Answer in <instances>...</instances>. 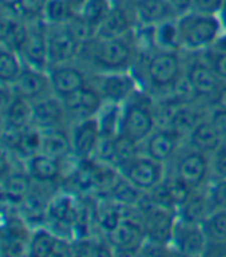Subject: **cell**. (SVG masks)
<instances>
[{
	"instance_id": "cell-1",
	"label": "cell",
	"mask_w": 226,
	"mask_h": 257,
	"mask_svg": "<svg viewBox=\"0 0 226 257\" xmlns=\"http://www.w3.org/2000/svg\"><path fill=\"white\" fill-rule=\"evenodd\" d=\"M138 44L135 31L120 38H93L79 48L78 61L90 73L130 71L138 59Z\"/></svg>"
},
{
	"instance_id": "cell-2",
	"label": "cell",
	"mask_w": 226,
	"mask_h": 257,
	"mask_svg": "<svg viewBox=\"0 0 226 257\" xmlns=\"http://www.w3.org/2000/svg\"><path fill=\"white\" fill-rule=\"evenodd\" d=\"M141 87L155 98L166 96L184 75V53L178 50H154L138 54L132 68Z\"/></svg>"
},
{
	"instance_id": "cell-3",
	"label": "cell",
	"mask_w": 226,
	"mask_h": 257,
	"mask_svg": "<svg viewBox=\"0 0 226 257\" xmlns=\"http://www.w3.org/2000/svg\"><path fill=\"white\" fill-rule=\"evenodd\" d=\"M178 42L183 53H200L215 45L223 25L218 16L189 11L177 17Z\"/></svg>"
},
{
	"instance_id": "cell-4",
	"label": "cell",
	"mask_w": 226,
	"mask_h": 257,
	"mask_svg": "<svg viewBox=\"0 0 226 257\" xmlns=\"http://www.w3.org/2000/svg\"><path fill=\"white\" fill-rule=\"evenodd\" d=\"M158 125L155 96L150 91L140 88L129 101L121 105L120 134L143 143Z\"/></svg>"
},
{
	"instance_id": "cell-5",
	"label": "cell",
	"mask_w": 226,
	"mask_h": 257,
	"mask_svg": "<svg viewBox=\"0 0 226 257\" xmlns=\"http://www.w3.org/2000/svg\"><path fill=\"white\" fill-rule=\"evenodd\" d=\"M138 211L146 231V243L171 251V237L177 222V211L157 203L147 194L138 203Z\"/></svg>"
},
{
	"instance_id": "cell-6",
	"label": "cell",
	"mask_w": 226,
	"mask_h": 257,
	"mask_svg": "<svg viewBox=\"0 0 226 257\" xmlns=\"http://www.w3.org/2000/svg\"><path fill=\"white\" fill-rule=\"evenodd\" d=\"M111 252L140 254L146 243V231L137 206H127L123 218L111 232L104 235Z\"/></svg>"
},
{
	"instance_id": "cell-7",
	"label": "cell",
	"mask_w": 226,
	"mask_h": 257,
	"mask_svg": "<svg viewBox=\"0 0 226 257\" xmlns=\"http://www.w3.org/2000/svg\"><path fill=\"white\" fill-rule=\"evenodd\" d=\"M167 168L192 189H203L212 180L211 155L195 151L186 144H183V148Z\"/></svg>"
},
{
	"instance_id": "cell-8",
	"label": "cell",
	"mask_w": 226,
	"mask_h": 257,
	"mask_svg": "<svg viewBox=\"0 0 226 257\" xmlns=\"http://www.w3.org/2000/svg\"><path fill=\"white\" fill-rule=\"evenodd\" d=\"M90 84L102 96L105 104L123 105L134 96L141 87L134 71H108V73H90Z\"/></svg>"
},
{
	"instance_id": "cell-9",
	"label": "cell",
	"mask_w": 226,
	"mask_h": 257,
	"mask_svg": "<svg viewBox=\"0 0 226 257\" xmlns=\"http://www.w3.org/2000/svg\"><path fill=\"white\" fill-rule=\"evenodd\" d=\"M184 76L192 85L198 99L209 105L224 82L206 64L200 53H184Z\"/></svg>"
},
{
	"instance_id": "cell-10",
	"label": "cell",
	"mask_w": 226,
	"mask_h": 257,
	"mask_svg": "<svg viewBox=\"0 0 226 257\" xmlns=\"http://www.w3.org/2000/svg\"><path fill=\"white\" fill-rule=\"evenodd\" d=\"M167 171V164L160 163L141 152L132 161H129L124 168H121L120 174L141 192L150 194L164 180Z\"/></svg>"
},
{
	"instance_id": "cell-11",
	"label": "cell",
	"mask_w": 226,
	"mask_h": 257,
	"mask_svg": "<svg viewBox=\"0 0 226 257\" xmlns=\"http://www.w3.org/2000/svg\"><path fill=\"white\" fill-rule=\"evenodd\" d=\"M184 144V137L169 125H157L141 143V152L160 163L171 164Z\"/></svg>"
},
{
	"instance_id": "cell-12",
	"label": "cell",
	"mask_w": 226,
	"mask_h": 257,
	"mask_svg": "<svg viewBox=\"0 0 226 257\" xmlns=\"http://www.w3.org/2000/svg\"><path fill=\"white\" fill-rule=\"evenodd\" d=\"M48 76L53 93L61 99L76 93L90 82V71L79 61L51 65L48 68Z\"/></svg>"
},
{
	"instance_id": "cell-13",
	"label": "cell",
	"mask_w": 226,
	"mask_h": 257,
	"mask_svg": "<svg viewBox=\"0 0 226 257\" xmlns=\"http://www.w3.org/2000/svg\"><path fill=\"white\" fill-rule=\"evenodd\" d=\"M138 27L134 0H111V7L99 24L96 36L98 38L110 39L126 36L135 31Z\"/></svg>"
},
{
	"instance_id": "cell-14",
	"label": "cell",
	"mask_w": 226,
	"mask_h": 257,
	"mask_svg": "<svg viewBox=\"0 0 226 257\" xmlns=\"http://www.w3.org/2000/svg\"><path fill=\"white\" fill-rule=\"evenodd\" d=\"M169 246H171V251L180 255L197 257L206 254L208 237H206L201 223H192L177 218L171 237V245Z\"/></svg>"
},
{
	"instance_id": "cell-15",
	"label": "cell",
	"mask_w": 226,
	"mask_h": 257,
	"mask_svg": "<svg viewBox=\"0 0 226 257\" xmlns=\"http://www.w3.org/2000/svg\"><path fill=\"white\" fill-rule=\"evenodd\" d=\"M73 254V240L56 234L47 225L31 228L27 255L33 257H53Z\"/></svg>"
},
{
	"instance_id": "cell-16",
	"label": "cell",
	"mask_w": 226,
	"mask_h": 257,
	"mask_svg": "<svg viewBox=\"0 0 226 257\" xmlns=\"http://www.w3.org/2000/svg\"><path fill=\"white\" fill-rule=\"evenodd\" d=\"M70 141L73 157L78 160H93L101 141L98 116L70 124Z\"/></svg>"
},
{
	"instance_id": "cell-17",
	"label": "cell",
	"mask_w": 226,
	"mask_h": 257,
	"mask_svg": "<svg viewBox=\"0 0 226 257\" xmlns=\"http://www.w3.org/2000/svg\"><path fill=\"white\" fill-rule=\"evenodd\" d=\"M62 102L70 124L98 116L105 104L99 91L90 82L76 93L64 98Z\"/></svg>"
},
{
	"instance_id": "cell-18",
	"label": "cell",
	"mask_w": 226,
	"mask_h": 257,
	"mask_svg": "<svg viewBox=\"0 0 226 257\" xmlns=\"http://www.w3.org/2000/svg\"><path fill=\"white\" fill-rule=\"evenodd\" d=\"M47 42H48L50 67L78 61L81 44L71 34L67 25L47 24Z\"/></svg>"
},
{
	"instance_id": "cell-19",
	"label": "cell",
	"mask_w": 226,
	"mask_h": 257,
	"mask_svg": "<svg viewBox=\"0 0 226 257\" xmlns=\"http://www.w3.org/2000/svg\"><path fill=\"white\" fill-rule=\"evenodd\" d=\"M24 65L48 71L50 58H48V42H47V24L44 21L30 24L28 38L19 50Z\"/></svg>"
},
{
	"instance_id": "cell-20",
	"label": "cell",
	"mask_w": 226,
	"mask_h": 257,
	"mask_svg": "<svg viewBox=\"0 0 226 257\" xmlns=\"http://www.w3.org/2000/svg\"><path fill=\"white\" fill-rule=\"evenodd\" d=\"M67 160H58L44 152H37L28 157L25 163V169L34 183H42V185L58 186L65 180V163Z\"/></svg>"
},
{
	"instance_id": "cell-21",
	"label": "cell",
	"mask_w": 226,
	"mask_h": 257,
	"mask_svg": "<svg viewBox=\"0 0 226 257\" xmlns=\"http://www.w3.org/2000/svg\"><path fill=\"white\" fill-rule=\"evenodd\" d=\"M11 87L16 95L25 98L30 102L54 95L48 71L37 70L28 65H24L21 75L17 76V79L13 82Z\"/></svg>"
},
{
	"instance_id": "cell-22",
	"label": "cell",
	"mask_w": 226,
	"mask_h": 257,
	"mask_svg": "<svg viewBox=\"0 0 226 257\" xmlns=\"http://www.w3.org/2000/svg\"><path fill=\"white\" fill-rule=\"evenodd\" d=\"M31 124L41 131L70 125L62 99L50 95L31 102Z\"/></svg>"
},
{
	"instance_id": "cell-23",
	"label": "cell",
	"mask_w": 226,
	"mask_h": 257,
	"mask_svg": "<svg viewBox=\"0 0 226 257\" xmlns=\"http://www.w3.org/2000/svg\"><path fill=\"white\" fill-rule=\"evenodd\" d=\"M14 158H16V155H14ZM31 186H33V180L25 169V163L22 168H14L13 163L10 168L4 166L2 194H4V201L7 205H10L13 208L21 206L24 198L30 192Z\"/></svg>"
},
{
	"instance_id": "cell-24",
	"label": "cell",
	"mask_w": 226,
	"mask_h": 257,
	"mask_svg": "<svg viewBox=\"0 0 226 257\" xmlns=\"http://www.w3.org/2000/svg\"><path fill=\"white\" fill-rule=\"evenodd\" d=\"M192 191L194 189L189 185H186L178 175L167 171V175L164 177V180L147 195L152 200H155L157 203L178 211V208L189 198Z\"/></svg>"
},
{
	"instance_id": "cell-25",
	"label": "cell",
	"mask_w": 226,
	"mask_h": 257,
	"mask_svg": "<svg viewBox=\"0 0 226 257\" xmlns=\"http://www.w3.org/2000/svg\"><path fill=\"white\" fill-rule=\"evenodd\" d=\"M30 24L24 21L17 10L2 8V47L19 53L28 38Z\"/></svg>"
},
{
	"instance_id": "cell-26",
	"label": "cell",
	"mask_w": 226,
	"mask_h": 257,
	"mask_svg": "<svg viewBox=\"0 0 226 257\" xmlns=\"http://www.w3.org/2000/svg\"><path fill=\"white\" fill-rule=\"evenodd\" d=\"M134 8L138 27H157L178 17L166 0H134Z\"/></svg>"
},
{
	"instance_id": "cell-27",
	"label": "cell",
	"mask_w": 226,
	"mask_h": 257,
	"mask_svg": "<svg viewBox=\"0 0 226 257\" xmlns=\"http://www.w3.org/2000/svg\"><path fill=\"white\" fill-rule=\"evenodd\" d=\"M221 140H223V137L218 134V131L209 121L208 115H206L201 121H198L192 127V131L186 135L184 144L195 151L212 155L215 152V149L218 148V144L221 143Z\"/></svg>"
},
{
	"instance_id": "cell-28",
	"label": "cell",
	"mask_w": 226,
	"mask_h": 257,
	"mask_svg": "<svg viewBox=\"0 0 226 257\" xmlns=\"http://www.w3.org/2000/svg\"><path fill=\"white\" fill-rule=\"evenodd\" d=\"M41 132H42L41 152L62 161L73 157L71 141H70V125L47 128V131H41Z\"/></svg>"
},
{
	"instance_id": "cell-29",
	"label": "cell",
	"mask_w": 226,
	"mask_h": 257,
	"mask_svg": "<svg viewBox=\"0 0 226 257\" xmlns=\"http://www.w3.org/2000/svg\"><path fill=\"white\" fill-rule=\"evenodd\" d=\"M14 91V90H13ZM4 127L24 128L31 124V102L25 98L13 93V96L4 102Z\"/></svg>"
},
{
	"instance_id": "cell-30",
	"label": "cell",
	"mask_w": 226,
	"mask_h": 257,
	"mask_svg": "<svg viewBox=\"0 0 226 257\" xmlns=\"http://www.w3.org/2000/svg\"><path fill=\"white\" fill-rule=\"evenodd\" d=\"M209 212H211V208H209L208 195H206V189L203 188V189L192 191L189 198L178 208L177 215L178 218L186 220V222L201 223Z\"/></svg>"
},
{
	"instance_id": "cell-31",
	"label": "cell",
	"mask_w": 226,
	"mask_h": 257,
	"mask_svg": "<svg viewBox=\"0 0 226 257\" xmlns=\"http://www.w3.org/2000/svg\"><path fill=\"white\" fill-rule=\"evenodd\" d=\"M141 154V144L123 134H118L111 144V166L118 171Z\"/></svg>"
},
{
	"instance_id": "cell-32",
	"label": "cell",
	"mask_w": 226,
	"mask_h": 257,
	"mask_svg": "<svg viewBox=\"0 0 226 257\" xmlns=\"http://www.w3.org/2000/svg\"><path fill=\"white\" fill-rule=\"evenodd\" d=\"M208 245H226V209L211 211L201 222Z\"/></svg>"
},
{
	"instance_id": "cell-33",
	"label": "cell",
	"mask_w": 226,
	"mask_h": 257,
	"mask_svg": "<svg viewBox=\"0 0 226 257\" xmlns=\"http://www.w3.org/2000/svg\"><path fill=\"white\" fill-rule=\"evenodd\" d=\"M78 11L67 0H47L44 11V22L48 25H67Z\"/></svg>"
},
{
	"instance_id": "cell-34",
	"label": "cell",
	"mask_w": 226,
	"mask_h": 257,
	"mask_svg": "<svg viewBox=\"0 0 226 257\" xmlns=\"http://www.w3.org/2000/svg\"><path fill=\"white\" fill-rule=\"evenodd\" d=\"M22 68L24 62L21 56L16 51L2 47V50H0V81H2V84L13 85L17 76L21 75Z\"/></svg>"
},
{
	"instance_id": "cell-35",
	"label": "cell",
	"mask_w": 226,
	"mask_h": 257,
	"mask_svg": "<svg viewBox=\"0 0 226 257\" xmlns=\"http://www.w3.org/2000/svg\"><path fill=\"white\" fill-rule=\"evenodd\" d=\"M155 44L158 50H180L177 19L167 21L155 27Z\"/></svg>"
},
{
	"instance_id": "cell-36",
	"label": "cell",
	"mask_w": 226,
	"mask_h": 257,
	"mask_svg": "<svg viewBox=\"0 0 226 257\" xmlns=\"http://www.w3.org/2000/svg\"><path fill=\"white\" fill-rule=\"evenodd\" d=\"M110 7H111V0H87L84 7L81 8L79 14L84 19H87L98 31V27L104 21V17L107 16Z\"/></svg>"
},
{
	"instance_id": "cell-37",
	"label": "cell",
	"mask_w": 226,
	"mask_h": 257,
	"mask_svg": "<svg viewBox=\"0 0 226 257\" xmlns=\"http://www.w3.org/2000/svg\"><path fill=\"white\" fill-rule=\"evenodd\" d=\"M45 5L47 0H19L16 10L24 21H27L28 24H34L44 21Z\"/></svg>"
},
{
	"instance_id": "cell-38",
	"label": "cell",
	"mask_w": 226,
	"mask_h": 257,
	"mask_svg": "<svg viewBox=\"0 0 226 257\" xmlns=\"http://www.w3.org/2000/svg\"><path fill=\"white\" fill-rule=\"evenodd\" d=\"M204 189L211 211L226 209V178H212Z\"/></svg>"
},
{
	"instance_id": "cell-39",
	"label": "cell",
	"mask_w": 226,
	"mask_h": 257,
	"mask_svg": "<svg viewBox=\"0 0 226 257\" xmlns=\"http://www.w3.org/2000/svg\"><path fill=\"white\" fill-rule=\"evenodd\" d=\"M200 56L214 70L215 75L226 82V51L211 47L204 51H200Z\"/></svg>"
},
{
	"instance_id": "cell-40",
	"label": "cell",
	"mask_w": 226,
	"mask_h": 257,
	"mask_svg": "<svg viewBox=\"0 0 226 257\" xmlns=\"http://www.w3.org/2000/svg\"><path fill=\"white\" fill-rule=\"evenodd\" d=\"M212 178H226V137L221 140L215 152L211 155Z\"/></svg>"
},
{
	"instance_id": "cell-41",
	"label": "cell",
	"mask_w": 226,
	"mask_h": 257,
	"mask_svg": "<svg viewBox=\"0 0 226 257\" xmlns=\"http://www.w3.org/2000/svg\"><path fill=\"white\" fill-rule=\"evenodd\" d=\"M208 118L218 131V134L224 138L226 137V108H221L217 105H209Z\"/></svg>"
},
{
	"instance_id": "cell-42",
	"label": "cell",
	"mask_w": 226,
	"mask_h": 257,
	"mask_svg": "<svg viewBox=\"0 0 226 257\" xmlns=\"http://www.w3.org/2000/svg\"><path fill=\"white\" fill-rule=\"evenodd\" d=\"M223 2H224V0H194L192 11L203 13V14L218 16L220 10L223 7Z\"/></svg>"
},
{
	"instance_id": "cell-43",
	"label": "cell",
	"mask_w": 226,
	"mask_h": 257,
	"mask_svg": "<svg viewBox=\"0 0 226 257\" xmlns=\"http://www.w3.org/2000/svg\"><path fill=\"white\" fill-rule=\"evenodd\" d=\"M166 2L171 5V8L175 11L177 16H181V14L192 11L194 0H166Z\"/></svg>"
},
{
	"instance_id": "cell-44",
	"label": "cell",
	"mask_w": 226,
	"mask_h": 257,
	"mask_svg": "<svg viewBox=\"0 0 226 257\" xmlns=\"http://www.w3.org/2000/svg\"><path fill=\"white\" fill-rule=\"evenodd\" d=\"M211 105H217V107H221V108H226V82L221 84L220 90L217 91L215 98L212 99Z\"/></svg>"
},
{
	"instance_id": "cell-45",
	"label": "cell",
	"mask_w": 226,
	"mask_h": 257,
	"mask_svg": "<svg viewBox=\"0 0 226 257\" xmlns=\"http://www.w3.org/2000/svg\"><path fill=\"white\" fill-rule=\"evenodd\" d=\"M215 48H218V50H223V51H226V31H223L221 33V36L218 38V41L215 42V45H214Z\"/></svg>"
},
{
	"instance_id": "cell-46",
	"label": "cell",
	"mask_w": 226,
	"mask_h": 257,
	"mask_svg": "<svg viewBox=\"0 0 226 257\" xmlns=\"http://www.w3.org/2000/svg\"><path fill=\"white\" fill-rule=\"evenodd\" d=\"M0 4H2V8L16 10V8H17V4H19V0H0Z\"/></svg>"
},
{
	"instance_id": "cell-47",
	"label": "cell",
	"mask_w": 226,
	"mask_h": 257,
	"mask_svg": "<svg viewBox=\"0 0 226 257\" xmlns=\"http://www.w3.org/2000/svg\"><path fill=\"white\" fill-rule=\"evenodd\" d=\"M218 17H220V22H221V25H223V30L226 31V0L223 2V7H221V10H220Z\"/></svg>"
},
{
	"instance_id": "cell-48",
	"label": "cell",
	"mask_w": 226,
	"mask_h": 257,
	"mask_svg": "<svg viewBox=\"0 0 226 257\" xmlns=\"http://www.w3.org/2000/svg\"><path fill=\"white\" fill-rule=\"evenodd\" d=\"M67 2L74 8V10H76L78 13L81 11V8L84 7V4L87 2V0H67Z\"/></svg>"
}]
</instances>
